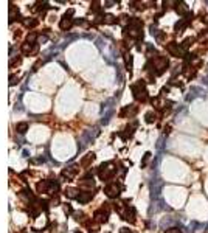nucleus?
<instances>
[{
  "label": "nucleus",
  "instance_id": "obj_1",
  "mask_svg": "<svg viewBox=\"0 0 208 233\" xmlns=\"http://www.w3.org/2000/svg\"><path fill=\"white\" fill-rule=\"evenodd\" d=\"M132 92H134V96L137 98V99H140V101H145L146 98H148V95H146V89H145V83H137V84H134L132 86Z\"/></svg>",
  "mask_w": 208,
  "mask_h": 233
},
{
  "label": "nucleus",
  "instance_id": "obj_2",
  "mask_svg": "<svg viewBox=\"0 0 208 233\" xmlns=\"http://www.w3.org/2000/svg\"><path fill=\"white\" fill-rule=\"evenodd\" d=\"M120 190H121V186L118 185L117 182H112V184H109V185L106 186V194L109 196V197H117L118 194H120Z\"/></svg>",
  "mask_w": 208,
  "mask_h": 233
},
{
  "label": "nucleus",
  "instance_id": "obj_3",
  "mask_svg": "<svg viewBox=\"0 0 208 233\" xmlns=\"http://www.w3.org/2000/svg\"><path fill=\"white\" fill-rule=\"evenodd\" d=\"M72 14H73V11L70 9V11H68V14H65V16L62 17V20H61V28H62V30H68V28L72 27V23H73V20L70 19V16H72Z\"/></svg>",
  "mask_w": 208,
  "mask_h": 233
},
{
  "label": "nucleus",
  "instance_id": "obj_4",
  "mask_svg": "<svg viewBox=\"0 0 208 233\" xmlns=\"http://www.w3.org/2000/svg\"><path fill=\"white\" fill-rule=\"evenodd\" d=\"M166 50L172 54V56H175V58H182V50L177 47L175 42H171V44H168L166 45Z\"/></svg>",
  "mask_w": 208,
  "mask_h": 233
},
{
  "label": "nucleus",
  "instance_id": "obj_5",
  "mask_svg": "<svg viewBox=\"0 0 208 233\" xmlns=\"http://www.w3.org/2000/svg\"><path fill=\"white\" fill-rule=\"evenodd\" d=\"M123 216H124L126 221H130V222H132V221L135 219V210H134L132 207H127L126 211L123 213Z\"/></svg>",
  "mask_w": 208,
  "mask_h": 233
},
{
  "label": "nucleus",
  "instance_id": "obj_6",
  "mask_svg": "<svg viewBox=\"0 0 208 233\" xmlns=\"http://www.w3.org/2000/svg\"><path fill=\"white\" fill-rule=\"evenodd\" d=\"M92 197H93V194H92V193H79L76 199H78L81 204H85V202H89Z\"/></svg>",
  "mask_w": 208,
  "mask_h": 233
},
{
  "label": "nucleus",
  "instance_id": "obj_7",
  "mask_svg": "<svg viewBox=\"0 0 208 233\" xmlns=\"http://www.w3.org/2000/svg\"><path fill=\"white\" fill-rule=\"evenodd\" d=\"M204 90L202 89H199V87H193L191 89V95L188 96V99H193V98H196V96H199V95H204Z\"/></svg>",
  "mask_w": 208,
  "mask_h": 233
},
{
  "label": "nucleus",
  "instance_id": "obj_8",
  "mask_svg": "<svg viewBox=\"0 0 208 233\" xmlns=\"http://www.w3.org/2000/svg\"><path fill=\"white\" fill-rule=\"evenodd\" d=\"M186 23H188V22H186L185 19H183V20H179V22L175 23V27H174V28H175V31H180V30H183V28L186 27Z\"/></svg>",
  "mask_w": 208,
  "mask_h": 233
},
{
  "label": "nucleus",
  "instance_id": "obj_9",
  "mask_svg": "<svg viewBox=\"0 0 208 233\" xmlns=\"http://www.w3.org/2000/svg\"><path fill=\"white\" fill-rule=\"evenodd\" d=\"M93 159H95V155H93V154H87V157L81 160V165H84V166H85V165H89V163L93 160Z\"/></svg>",
  "mask_w": 208,
  "mask_h": 233
},
{
  "label": "nucleus",
  "instance_id": "obj_10",
  "mask_svg": "<svg viewBox=\"0 0 208 233\" xmlns=\"http://www.w3.org/2000/svg\"><path fill=\"white\" fill-rule=\"evenodd\" d=\"M22 51H23L25 54L31 53V51H33V44H23V45H22Z\"/></svg>",
  "mask_w": 208,
  "mask_h": 233
},
{
  "label": "nucleus",
  "instance_id": "obj_11",
  "mask_svg": "<svg viewBox=\"0 0 208 233\" xmlns=\"http://www.w3.org/2000/svg\"><path fill=\"white\" fill-rule=\"evenodd\" d=\"M186 11H188L186 3H179V6H177V13H179V14H183V13H186Z\"/></svg>",
  "mask_w": 208,
  "mask_h": 233
},
{
  "label": "nucleus",
  "instance_id": "obj_12",
  "mask_svg": "<svg viewBox=\"0 0 208 233\" xmlns=\"http://www.w3.org/2000/svg\"><path fill=\"white\" fill-rule=\"evenodd\" d=\"M16 129H17V132H25V131L28 129V124H27V123H19V124L16 126Z\"/></svg>",
  "mask_w": 208,
  "mask_h": 233
},
{
  "label": "nucleus",
  "instance_id": "obj_13",
  "mask_svg": "<svg viewBox=\"0 0 208 233\" xmlns=\"http://www.w3.org/2000/svg\"><path fill=\"white\" fill-rule=\"evenodd\" d=\"M154 120H155V114H154V112H148V114H146V121H148V123H152Z\"/></svg>",
  "mask_w": 208,
  "mask_h": 233
},
{
  "label": "nucleus",
  "instance_id": "obj_14",
  "mask_svg": "<svg viewBox=\"0 0 208 233\" xmlns=\"http://www.w3.org/2000/svg\"><path fill=\"white\" fill-rule=\"evenodd\" d=\"M25 25H27V27H36V25H38V20H36V19H30V20H25Z\"/></svg>",
  "mask_w": 208,
  "mask_h": 233
},
{
  "label": "nucleus",
  "instance_id": "obj_15",
  "mask_svg": "<svg viewBox=\"0 0 208 233\" xmlns=\"http://www.w3.org/2000/svg\"><path fill=\"white\" fill-rule=\"evenodd\" d=\"M165 233H183L180 229H177V227H171V229H168Z\"/></svg>",
  "mask_w": 208,
  "mask_h": 233
},
{
  "label": "nucleus",
  "instance_id": "obj_16",
  "mask_svg": "<svg viewBox=\"0 0 208 233\" xmlns=\"http://www.w3.org/2000/svg\"><path fill=\"white\" fill-rule=\"evenodd\" d=\"M149 159H151V154H149V152H146V155L143 157V162H141V163H143V166L148 163V160H149Z\"/></svg>",
  "mask_w": 208,
  "mask_h": 233
},
{
  "label": "nucleus",
  "instance_id": "obj_17",
  "mask_svg": "<svg viewBox=\"0 0 208 233\" xmlns=\"http://www.w3.org/2000/svg\"><path fill=\"white\" fill-rule=\"evenodd\" d=\"M114 19H115L114 16H107V17H106V22H107V23H114V22H115Z\"/></svg>",
  "mask_w": 208,
  "mask_h": 233
},
{
  "label": "nucleus",
  "instance_id": "obj_18",
  "mask_svg": "<svg viewBox=\"0 0 208 233\" xmlns=\"http://www.w3.org/2000/svg\"><path fill=\"white\" fill-rule=\"evenodd\" d=\"M120 233H132L129 229H120Z\"/></svg>",
  "mask_w": 208,
  "mask_h": 233
},
{
  "label": "nucleus",
  "instance_id": "obj_19",
  "mask_svg": "<svg viewBox=\"0 0 208 233\" xmlns=\"http://www.w3.org/2000/svg\"><path fill=\"white\" fill-rule=\"evenodd\" d=\"M78 233H79V232H78Z\"/></svg>",
  "mask_w": 208,
  "mask_h": 233
}]
</instances>
